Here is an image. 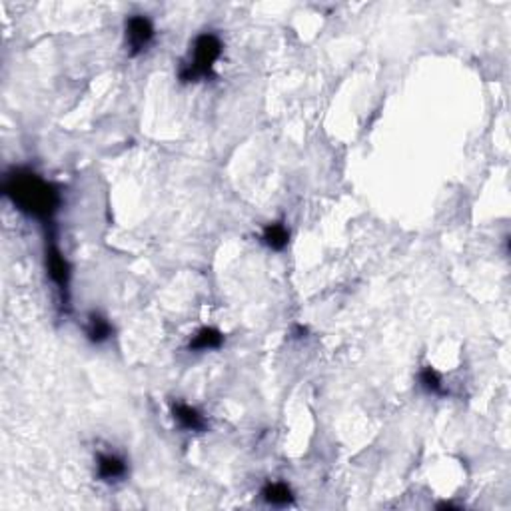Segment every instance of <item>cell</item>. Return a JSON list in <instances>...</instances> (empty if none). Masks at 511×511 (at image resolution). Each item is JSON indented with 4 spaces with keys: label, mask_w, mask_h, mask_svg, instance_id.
<instances>
[{
    "label": "cell",
    "mask_w": 511,
    "mask_h": 511,
    "mask_svg": "<svg viewBox=\"0 0 511 511\" xmlns=\"http://www.w3.org/2000/svg\"><path fill=\"white\" fill-rule=\"evenodd\" d=\"M2 194L11 200L22 214L50 222L58 206L60 196L53 184L43 180L36 172L16 168L4 176Z\"/></svg>",
    "instance_id": "6da1fadb"
},
{
    "label": "cell",
    "mask_w": 511,
    "mask_h": 511,
    "mask_svg": "<svg viewBox=\"0 0 511 511\" xmlns=\"http://www.w3.org/2000/svg\"><path fill=\"white\" fill-rule=\"evenodd\" d=\"M222 54V43L216 34H200L196 40H194V48H192V56L182 62L180 66V76L182 82H196L200 78H208L212 76L214 64L220 58Z\"/></svg>",
    "instance_id": "7a4b0ae2"
},
{
    "label": "cell",
    "mask_w": 511,
    "mask_h": 511,
    "mask_svg": "<svg viewBox=\"0 0 511 511\" xmlns=\"http://www.w3.org/2000/svg\"><path fill=\"white\" fill-rule=\"evenodd\" d=\"M48 246H46V270L54 284L58 286L62 294L64 302H68V284H70V264L64 258L60 248L54 242V234L48 236Z\"/></svg>",
    "instance_id": "3957f363"
},
{
    "label": "cell",
    "mask_w": 511,
    "mask_h": 511,
    "mask_svg": "<svg viewBox=\"0 0 511 511\" xmlns=\"http://www.w3.org/2000/svg\"><path fill=\"white\" fill-rule=\"evenodd\" d=\"M154 38V26L146 16L136 14V16H130L126 22V43L130 48V54L136 56L142 50H146V46L152 43Z\"/></svg>",
    "instance_id": "277c9868"
},
{
    "label": "cell",
    "mask_w": 511,
    "mask_h": 511,
    "mask_svg": "<svg viewBox=\"0 0 511 511\" xmlns=\"http://www.w3.org/2000/svg\"><path fill=\"white\" fill-rule=\"evenodd\" d=\"M172 414L174 417L178 419V424L186 429H192V432H202L206 427V422L204 417L200 415L198 410H194L192 405L186 404H174L172 405Z\"/></svg>",
    "instance_id": "5b68a950"
},
{
    "label": "cell",
    "mask_w": 511,
    "mask_h": 511,
    "mask_svg": "<svg viewBox=\"0 0 511 511\" xmlns=\"http://www.w3.org/2000/svg\"><path fill=\"white\" fill-rule=\"evenodd\" d=\"M126 473V463L124 459L112 456V454H100L98 456V476L106 481L122 478Z\"/></svg>",
    "instance_id": "8992f818"
},
{
    "label": "cell",
    "mask_w": 511,
    "mask_h": 511,
    "mask_svg": "<svg viewBox=\"0 0 511 511\" xmlns=\"http://www.w3.org/2000/svg\"><path fill=\"white\" fill-rule=\"evenodd\" d=\"M224 344L222 331H218L216 328H202L194 336V340L190 341V350H218Z\"/></svg>",
    "instance_id": "52a82bcc"
},
{
    "label": "cell",
    "mask_w": 511,
    "mask_h": 511,
    "mask_svg": "<svg viewBox=\"0 0 511 511\" xmlns=\"http://www.w3.org/2000/svg\"><path fill=\"white\" fill-rule=\"evenodd\" d=\"M88 340L94 344H102L112 336V326L106 318H102L100 314H90L88 316V328H86Z\"/></svg>",
    "instance_id": "ba28073f"
},
{
    "label": "cell",
    "mask_w": 511,
    "mask_h": 511,
    "mask_svg": "<svg viewBox=\"0 0 511 511\" xmlns=\"http://www.w3.org/2000/svg\"><path fill=\"white\" fill-rule=\"evenodd\" d=\"M262 238H264L266 246H270L272 250H284L287 246V240H290V232H287V228L282 222H274L268 224L266 228H264Z\"/></svg>",
    "instance_id": "9c48e42d"
},
{
    "label": "cell",
    "mask_w": 511,
    "mask_h": 511,
    "mask_svg": "<svg viewBox=\"0 0 511 511\" xmlns=\"http://www.w3.org/2000/svg\"><path fill=\"white\" fill-rule=\"evenodd\" d=\"M262 495H264V500L268 503H272V505H287V503H292V491L287 488L286 483H268L264 491H262Z\"/></svg>",
    "instance_id": "30bf717a"
},
{
    "label": "cell",
    "mask_w": 511,
    "mask_h": 511,
    "mask_svg": "<svg viewBox=\"0 0 511 511\" xmlns=\"http://www.w3.org/2000/svg\"><path fill=\"white\" fill-rule=\"evenodd\" d=\"M419 382L422 388L429 392V394H444V385H441V378L434 368H426L419 373Z\"/></svg>",
    "instance_id": "8fae6325"
}]
</instances>
